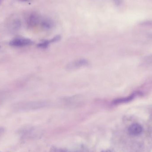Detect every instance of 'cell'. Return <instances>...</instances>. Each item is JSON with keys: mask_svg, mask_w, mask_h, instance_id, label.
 <instances>
[{"mask_svg": "<svg viewBox=\"0 0 152 152\" xmlns=\"http://www.w3.org/2000/svg\"><path fill=\"white\" fill-rule=\"evenodd\" d=\"M1 129H0V133H1Z\"/></svg>", "mask_w": 152, "mask_h": 152, "instance_id": "cell-10", "label": "cell"}, {"mask_svg": "<svg viewBox=\"0 0 152 152\" xmlns=\"http://www.w3.org/2000/svg\"><path fill=\"white\" fill-rule=\"evenodd\" d=\"M88 65V62L86 59H79L70 62L67 66L69 69H77Z\"/></svg>", "mask_w": 152, "mask_h": 152, "instance_id": "cell-3", "label": "cell"}, {"mask_svg": "<svg viewBox=\"0 0 152 152\" xmlns=\"http://www.w3.org/2000/svg\"><path fill=\"white\" fill-rule=\"evenodd\" d=\"M102 152H112L110 150H104V151H103Z\"/></svg>", "mask_w": 152, "mask_h": 152, "instance_id": "cell-8", "label": "cell"}, {"mask_svg": "<svg viewBox=\"0 0 152 152\" xmlns=\"http://www.w3.org/2000/svg\"></svg>", "mask_w": 152, "mask_h": 152, "instance_id": "cell-12", "label": "cell"}, {"mask_svg": "<svg viewBox=\"0 0 152 152\" xmlns=\"http://www.w3.org/2000/svg\"><path fill=\"white\" fill-rule=\"evenodd\" d=\"M2 1V0H0V3L1 2V1Z\"/></svg>", "mask_w": 152, "mask_h": 152, "instance_id": "cell-9", "label": "cell"}, {"mask_svg": "<svg viewBox=\"0 0 152 152\" xmlns=\"http://www.w3.org/2000/svg\"><path fill=\"white\" fill-rule=\"evenodd\" d=\"M33 43L31 40L28 38L18 37L11 40L9 44L14 47H23L31 45Z\"/></svg>", "mask_w": 152, "mask_h": 152, "instance_id": "cell-1", "label": "cell"}, {"mask_svg": "<svg viewBox=\"0 0 152 152\" xmlns=\"http://www.w3.org/2000/svg\"><path fill=\"white\" fill-rule=\"evenodd\" d=\"M134 95L130 96L128 97H125V98H120V99H117L113 102V103L114 104H118L123 103L131 101L132 99L134 98Z\"/></svg>", "mask_w": 152, "mask_h": 152, "instance_id": "cell-5", "label": "cell"}, {"mask_svg": "<svg viewBox=\"0 0 152 152\" xmlns=\"http://www.w3.org/2000/svg\"><path fill=\"white\" fill-rule=\"evenodd\" d=\"M143 131L142 126L138 123H134L129 126V133L132 136H137L141 134Z\"/></svg>", "mask_w": 152, "mask_h": 152, "instance_id": "cell-4", "label": "cell"}, {"mask_svg": "<svg viewBox=\"0 0 152 152\" xmlns=\"http://www.w3.org/2000/svg\"></svg>", "mask_w": 152, "mask_h": 152, "instance_id": "cell-11", "label": "cell"}, {"mask_svg": "<svg viewBox=\"0 0 152 152\" xmlns=\"http://www.w3.org/2000/svg\"><path fill=\"white\" fill-rule=\"evenodd\" d=\"M143 61L147 64H152V54L145 57L143 59Z\"/></svg>", "mask_w": 152, "mask_h": 152, "instance_id": "cell-7", "label": "cell"}, {"mask_svg": "<svg viewBox=\"0 0 152 152\" xmlns=\"http://www.w3.org/2000/svg\"><path fill=\"white\" fill-rule=\"evenodd\" d=\"M46 104L42 102H28L17 104L15 106H18L20 109H33L41 106H45Z\"/></svg>", "mask_w": 152, "mask_h": 152, "instance_id": "cell-2", "label": "cell"}, {"mask_svg": "<svg viewBox=\"0 0 152 152\" xmlns=\"http://www.w3.org/2000/svg\"><path fill=\"white\" fill-rule=\"evenodd\" d=\"M42 25L45 28H50L52 26L53 23L51 20L49 19H46L43 21Z\"/></svg>", "mask_w": 152, "mask_h": 152, "instance_id": "cell-6", "label": "cell"}]
</instances>
